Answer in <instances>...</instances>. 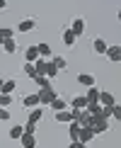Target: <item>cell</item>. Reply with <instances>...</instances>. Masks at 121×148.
Masks as SVG:
<instances>
[{"label":"cell","mask_w":121,"mask_h":148,"mask_svg":"<svg viewBox=\"0 0 121 148\" xmlns=\"http://www.w3.org/2000/svg\"><path fill=\"white\" fill-rule=\"evenodd\" d=\"M94 131V136H99V134H107L109 131V119L104 116H92V126H90Z\"/></svg>","instance_id":"obj_1"},{"label":"cell","mask_w":121,"mask_h":148,"mask_svg":"<svg viewBox=\"0 0 121 148\" xmlns=\"http://www.w3.org/2000/svg\"><path fill=\"white\" fill-rule=\"evenodd\" d=\"M36 95H39V104L44 107V104H51V102H53V97H56L58 92L53 90V88H39V92H36Z\"/></svg>","instance_id":"obj_2"},{"label":"cell","mask_w":121,"mask_h":148,"mask_svg":"<svg viewBox=\"0 0 121 148\" xmlns=\"http://www.w3.org/2000/svg\"><path fill=\"white\" fill-rule=\"evenodd\" d=\"M97 102L102 104V107H114V104H116V95H114V92H102L99 90V97H97Z\"/></svg>","instance_id":"obj_3"},{"label":"cell","mask_w":121,"mask_h":148,"mask_svg":"<svg viewBox=\"0 0 121 148\" xmlns=\"http://www.w3.org/2000/svg\"><path fill=\"white\" fill-rule=\"evenodd\" d=\"M104 56H107L109 61H111V63H119V61H121V46H119V44H114V46H107Z\"/></svg>","instance_id":"obj_4"},{"label":"cell","mask_w":121,"mask_h":148,"mask_svg":"<svg viewBox=\"0 0 121 148\" xmlns=\"http://www.w3.org/2000/svg\"><path fill=\"white\" fill-rule=\"evenodd\" d=\"M32 29H36V20L34 17H27V20H22L20 24H17V32L20 34H27V32H32Z\"/></svg>","instance_id":"obj_5"},{"label":"cell","mask_w":121,"mask_h":148,"mask_svg":"<svg viewBox=\"0 0 121 148\" xmlns=\"http://www.w3.org/2000/svg\"><path fill=\"white\" fill-rule=\"evenodd\" d=\"M85 29H87L85 20H82V17H75V20H73V24H70V32L75 34V36H82V34H85Z\"/></svg>","instance_id":"obj_6"},{"label":"cell","mask_w":121,"mask_h":148,"mask_svg":"<svg viewBox=\"0 0 121 148\" xmlns=\"http://www.w3.org/2000/svg\"><path fill=\"white\" fill-rule=\"evenodd\" d=\"M41 116H44V107L39 104V107H32V109H29L27 121H32V124H39V121H41Z\"/></svg>","instance_id":"obj_7"},{"label":"cell","mask_w":121,"mask_h":148,"mask_svg":"<svg viewBox=\"0 0 121 148\" xmlns=\"http://www.w3.org/2000/svg\"><path fill=\"white\" fill-rule=\"evenodd\" d=\"M107 46H109V44H107L104 39H102V36H97V39L92 41V51L97 53V56H104V51H107Z\"/></svg>","instance_id":"obj_8"},{"label":"cell","mask_w":121,"mask_h":148,"mask_svg":"<svg viewBox=\"0 0 121 148\" xmlns=\"http://www.w3.org/2000/svg\"><path fill=\"white\" fill-rule=\"evenodd\" d=\"M77 83H80L82 88H92V85H97V80H94L92 73H80V75H77Z\"/></svg>","instance_id":"obj_9"},{"label":"cell","mask_w":121,"mask_h":148,"mask_svg":"<svg viewBox=\"0 0 121 148\" xmlns=\"http://www.w3.org/2000/svg\"><path fill=\"white\" fill-rule=\"evenodd\" d=\"M94 138V131L90 126H80V136H77V141L80 143H90V141Z\"/></svg>","instance_id":"obj_10"},{"label":"cell","mask_w":121,"mask_h":148,"mask_svg":"<svg viewBox=\"0 0 121 148\" xmlns=\"http://www.w3.org/2000/svg\"><path fill=\"white\" fill-rule=\"evenodd\" d=\"M20 143H22V148H36V136L34 134H22Z\"/></svg>","instance_id":"obj_11"},{"label":"cell","mask_w":121,"mask_h":148,"mask_svg":"<svg viewBox=\"0 0 121 148\" xmlns=\"http://www.w3.org/2000/svg\"><path fill=\"white\" fill-rule=\"evenodd\" d=\"M48 107H51L53 112H63V109H68V102H65L63 97H58V95H56V97H53V102L48 104Z\"/></svg>","instance_id":"obj_12"},{"label":"cell","mask_w":121,"mask_h":148,"mask_svg":"<svg viewBox=\"0 0 121 148\" xmlns=\"http://www.w3.org/2000/svg\"><path fill=\"white\" fill-rule=\"evenodd\" d=\"M36 58H39V51H36V46H27V49H24V63H34Z\"/></svg>","instance_id":"obj_13"},{"label":"cell","mask_w":121,"mask_h":148,"mask_svg":"<svg viewBox=\"0 0 121 148\" xmlns=\"http://www.w3.org/2000/svg\"><path fill=\"white\" fill-rule=\"evenodd\" d=\"M22 107H27V109L39 107V95H24L22 97Z\"/></svg>","instance_id":"obj_14"},{"label":"cell","mask_w":121,"mask_h":148,"mask_svg":"<svg viewBox=\"0 0 121 148\" xmlns=\"http://www.w3.org/2000/svg\"><path fill=\"white\" fill-rule=\"evenodd\" d=\"M87 107V100H85V95H75L70 100V109H85Z\"/></svg>","instance_id":"obj_15"},{"label":"cell","mask_w":121,"mask_h":148,"mask_svg":"<svg viewBox=\"0 0 121 148\" xmlns=\"http://www.w3.org/2000/svg\"><path fill=\"white\" fill-rule=\"evenodd\" d=\"M60 39H63V44H65V46H75L77 36L73 34V32H70V27H68V29H63V36H60Z\"/></svg>","instance_id":"obj_16"},{"label":"cell","mask_w":121,"mask_h":148,"mask_svg":"<svg viewBox=\"0 0 121 148\" xmlns=\"http://www.w3.org/2000/svg\"><path fill=\"white\" fill-rule=\"evenodd\" d=\"M68 134H70V141H77V136H80V124L77 121H68Z\"/></svg>","instance_id":"obj_17"},{"label":"cell","mask_w":121,"mask_h":148,"mask_svg":"<svg viewBox=\"0 0 121 148\" xmlns=\"http://www.w3.org/2000/svg\"><path fill=\"white\" fill-rule=\"evenodd\" d=\"M15 90H17V83H15V80H3V88H0V92H5V95H12Z\"/></svg>","instance_id":"obj_18"},{"label":"cell","mask_w":121,"mask_h":148,"mask_svg":"<svg viewBox=\"0 0 121 148\" xmlns=\"http://www.w3.org/2000/svg\"><path fill=\"white\" fill-rule=\"evenodd\" d=\"M97 97H99V90H97V85H92V88H87V92H85V100L90 102H97Z\"/></svg>","instance_id":"obj_19"},{"label":"cell","mask_w":121,"mask_h":148,"mask_svg":"<svg viewBox=\"0 0 121 148\" xmlns=\"http://www.w3.org/2000/svg\"><path fill=\"white\" fill-rule=\"evenodd\" d=\"M56 121H58V124H68V121H73V116H70V109L56 112Z\"/></svg>","instance_id":"obj_20"},{"label":"cell","mask_w":121,"mask_h":148,"mask_svg":"<svg viewBox=\"0 0 121 148\" xmlns=\"http://www.w3.org/2000/svg\"><path fill=\"white\" fill-rule=\"evenodd\" d=\"M51 63H53V66H56V68H58V73L68 68V61H65L63 56H53V58H51Z\"/></svg>","instance_id":"obj_21"},{"label":"cell","mask_w":121,"mask_h":148,"mask_svg":"<svg viewBox=\"0 0 121 148\" xmlns=\"http://www.w3.org/2000/svg\"><path fill=\"white\" fill-rule=\"evenodd\" d=\"M22 134H24V126H22V124H17V126H12V129H10V134H7V136H10L12 141H20V136H22Z\"/></svg>","instance_id":"obj_22"},{"label":"cell","mask_w":121,"mask_h":148,"mask_svg":"<svg viewBox=\"0 0 121 148\" xmlns=\"http://www.w3.org/2000/svg\"><path fill=\"white\" fill-rule=\"evenodd\" d=\"M3 49H5V53H10V56H12V53L17 51V41L15 39H5L3 41Z\"/></svg>","instance_id":"obj_23"},{"label":"cell","mask_w":121,"mask_h":148,"mask_svg":"<svg viewBox=\"0 0 121 148\" xmlns=\"http://www.w3.org/2000/svg\"><path fill=\"white\" fill-rule=\"evenodd\" d=\"M44 75H46L48 80H51V78H56V75H58V68H56V66H53V63H51V61H46V71H44Z\"/></svg>","instance_id":"obj_24"},{"label":"cell","mask_w":121,"mask_h":148,"mask_svg":"<svg viewBox=\"0 0 121 148\" xmlns=\"http://www.w3.org/2000/svg\"><path fill=\"white\" fill-rule=\"evenodd\" d=\"M32 80H34L36 85H39V88H51V80H48L46 75H34Z\"/></svg>","instance_id":"obj_25"},{"label":"cell","mask_w":121,"mask_h":148,"mask_svg":"<svg viewBox=\"0 0 121 148\" xmlns=\"http://www.w3.org/2000/svg\"><path fill=\"white\" fill-rule=\"evenodd\" d=\"M36 51H39V56H41V58L51 56V46H48V44H39V46H36Z\"/></svg>","instance_id":"obj_26"},{"label":"cell","mask_w":121,"mask_h":148,"mask_svg":"<svg viewBox=\"0 0 121 148\" xmlns=\"http://www.w3.org/2000/svg\"><path fill=\"white\" fill-rule=\"evenodd\" d=\"M0 36H3V41H5V39H15V29L3 27V29H0Z\"/></svg>","instance_id":"obj_27"},{"label":"cell","mask_w":121,"mask_h":148,"mask_svg":"<svg viewBox=\"0 0 121 148\" xmlns=\"http://www.w3.org/2000/svg\"><path fill=\"white\" fill-rule=\"evenodd\" d=\"M12 104V95H5V92H0V107H10Z\"/></svg>","instance_id":"obj_28"},{"label":"cell","mask_w":121,"mask_h":148,"mask_svg":"<svg viewBox=\"0 0 121 148\" xmlns=\"http://www.w3.org/2000/svg\"><path fill=\"white\" fill-rule=\"evenodd\" d=\"M10 116H12V114H10V109H7V107H0V124H3V121H7Z\"/></svg>","instance_id":"obj_29"},{"label":"cell","mask_w":121,"mask_h":148,"mask_svg":"<svg viewBox=\"0 0 121 148\" xmlns=\"http://www.w3.org/2000/svg\"><path fill=\"white\" fill-rule=\"evenodd\" d=\"M24 75H29V78H34V75H36L34 63H24Z\"/></svg>","instance_id":"obj_30"},{"label":"cell","mask_w":121,"mask_h":148,"mask_svg":"<svg viewBox=\"0 0 121 148\" xmlns=\"http://www.w3.org/2000/svg\"><path fill=\"white\" fill-rule=\"evenodd\" d=\"M24 134H36V124L27 121V124H24Z\"/></svg>","instance_id":"obj_31"},{"label":"cell","mask_w":121,"mask_h":148,"mask_svg":"<svg viewBox=\"0 0 121 148\" xmlns=\"http://www.w3.org/2000/svg\"><path fill=\"white\" fill-rule=\"evenodd\" d=\"M70 148H87V143H80V141H70Z\"/></svg>","instance_id":"obj_32"},{"label":"cell","mask_w":121,"mask_h":148,"mask_svg":"<svg viewBox=\"0 0 121 148\" xmlns=\"http://www.w3.org/2000/svg\"><path fill=\"white\" fill-rule=\"evenodd\" d=\"M7 8V0H0V10H5Z\"/></svg>","instance_id":"obj_33"},{"label":"cell","mask_w":121,"mask_h":148,"mask_svg":"<svg viewBox=\"0 0 121 148\" xmlns=\"http://www.w3.org/2000/svg\"><path fill=\"white\" fill-rule=\"evenodd\" d=\"M0 46H3V36H0Z\"/></svg>","instance_id":"obj_34"},{"label":"cell","mask_w":121,"mask_h":148,"mask_svg":"<svg viewBox=\"0 0 121 148\" xmlns=\"http://www.w3.org/2000/svg\"><path fill=\"white\" fill-rule=\"evenodd\" d=\"M0 88H3V78H0Z\"/></svg>","instance_id":"obj_35"},{"label":"cell","mask_w":121,"mask_h":148,"mask_svg":"<svg viewBox=\"0 0 121 148\" xmlns=\"http://www.w3.org/2000/svg\"><path fill=\"white\" fill-rule=\"evenodd\" d=\"M0 134H3V129H0Z\"/></svg>","instance_id":"obj_36"}]
</instances>
